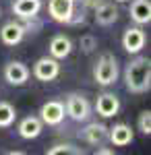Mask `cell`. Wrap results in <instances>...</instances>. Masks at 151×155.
Here are the masks:
<instances>
[{"instance_id": "ffe728a7", "label": "cell", "mask_w": 151, "mask_h": 155, "mask_svg": "<svg viewBox=\"0 0 151 155\" xmlns=\"http://www.w3.org/2000/svg\"><path fill=\"white\" fill-rule=\"evenodd\" d=\"M137 126H139V130L143 134H151V112L149 110H145V112H141L139 114V120H137Z\"/></svg>"}, {"instance_id": "cb8c5ba5", "label": "cell", "mask_w": 151, "mask_h": 155, "mask_svg": "<svg viewBox=\"0 0 151 155\" xmlns=\"http://www.w3.org/2000/svg\"><path fill=\"white\" fill-rule=\"evenodd\" d=\"M114 149H97V155H112Z\"/></svg>"}, {"instance_id": "30bf717a", "label": "cell", "mask_w": 151, "mask_h": 155, "mask_svg": "<svg viewBox=\"0 0 151 155\" xmlns=\"http://www.w3.org/2000/svg\"><path fill=\"white\" fill-rule=\"evenodd\" d=\"M23 37H25V29L23 25L17 23V21H8L0 29V39H2L4 46H17V44L23 41Z\"/></svg>"}, {"instance_id": "4fadbf2b", "label": "cell", "mask_w": 151, "mask_h": 155, "mask_svg": "<svg viewBox=\"0 0 151 155\" xmlns=\"http://www.w3.org/2000/svg\"><path fill=\"white\" fill-rule=\"evenodd\" d=\"M50 56L56 60H64L66 56H70V52H72V41H70L69 35H54L50 39Z\"/></svg>"}, {"instance_id": "d6986e66", "label": "cell", "mask_w": 151, "mask_h": 155, "mask_svg": "<svg viewBox=\"0 0 151 155\" xmlns=\"http://www.w3.org/2000/svg\"><path fill=\"white\" fill-rule=\"evenodd\" d=\"M46 153H48V155H60V153L81 155V153H83V149H79V147H75V145H70V143H60V145H54V147H50Z\"/></svg>"}, {"instance_id": "7c38bea8", "label": "cell", "mask_w": 151, "mask_h": 155, "mask_svg": "<svg viewBox=\"0 0 151 155\" xmlns=\"http://www.w3.org/2000/svg\"><path fill=\"white\" fill-rule=\"evenodd\" d=\"M93 11H95V21H97V25H102V27H110V25H114L118 21V8L112 2L102 0Z\"/></svg>"}, {"instance_id": "d4e9b609", "label": "cell", "mask_w": 151, "mask_h": 155, "mask_svg": "<svg viewBox=\"0 0 151 155\" xmlns=\"http://www.w3.org/2000/svg\"><path fill=\"white\" fill-rule=\"evenodd\" d=\"M116 2H128V0H116Z\"/></svg>"}, {"instance_id": "5bb4252c", "label": "cell", "mask_w": 151, "mask_h": 155, "mask_svg": "<svg viewBox=\"0 0 151 155\" xmlns=\"http://www.w3.org/2000/svg\"><path fill=\"white\" fill-rule=\"evenodd\" d=\"M42 128H44V122L37 118V116H27V118H23L19 122V137L21 139H27V141L37 139L42 134Z\"/></svg>"}, {"instance_id": "6da1fadb", "label": "cell", "mask_w": 151, "mask_h": 155, "mask_svg": "<svg viewBox=\"0 0 151 155\" xmlns=\"http://www.w3.org/2000/svg\"><path fill=\"white\" fill-rule=\"evenodd\" d=\"M124 85L130 93H147L151 89V60L147 56H137L126 64Z\"/></svg>"}, {"instance_id": "5b68a950", "label": "cell", "mask_w": 151, "mask_h": 155, "mask_svg": "<svg viewBox=\"0 0 151 155\" xmlns=\"http://www.w3.org/2000/svg\"><path fill=\"white\" fill-rule=\"evenodd\" d=\"M75 4L77 0H50L48 2V12L56 23H70L75 15Z\"/></svg>"}, {"instance_id": "603a6c76", "label": "cell", "mask_w": 151, "mask_h": 155, "mask_svg": "<svg viewBox=\"0 0 151 155\" xmlns=\"http://www.w3.org/2000/svg\"><path fill=\"white\" fill-rule=\"evenodd\" d=\"M81 2H83V6H85V8H95L102 0H81Z\"/></svg>"}, {"instance_id": "52a82bcc", "label": "cell", "mask_w": 151, "mask_h": 155, "mask_svg": "<svg viewBox=\"0 0 151 155\" xmlns=\"http://www.w3.org/2000/svg\"><path fill=\"white\" fill-rule=\"evenodd\" d=\"M29 77H31V71L19 60H12V62H8L4 66V79L8 81V85L21 87V85H25L29 81Z\"/></svg>"}, {"instance_id": "8992f818", "label": "cell", "mask_w": 151, "mask_h": 155, "mask_svg": "<svg viewBox=\"0 0 151 155\" xmlns=\"http://www.w3.org/2000/svg\"><path fill=\"white\" fill-rule=\"evenodd\" d=\"M66 116V112H64V104L62 101H56V99H52V101H46L42 110H39V120L48 124V126H58L62 124V120Z\"/></svg>"}, {"instance_id": "9a60e30c", "label": "cell", "mask_w": 151, "mask_h": 155, "mask_svg": "<svg viewBox=\"0 0 151 155\" xmlns=\"http://www.w3.org/2000/svg\"><path fill=\"white\" fill-rule=\"evenodd\" d=\"M108 139L112 141V145H116V147H126V145L133 143V139H135V134H133V128L128 126V124H114V128H110L108 130Z\"/></svg>"}, {"instance_id": "ac0fdd59", "label": "cell", "mask_w": 151, "mask_h": 155, "mask_svg": "<svg viewBox=\"0 0 151 155\" xmlns=\"http://www.w3.org/2000/svg\"><path fill=\"white\" fill-rule=\"evenodd\" d=\"M17 120V112L8 101H0V128H8Z\"/></svg>"}, {"instance_id": "44dd1931", "label": "cell", "mask_w": 151, "mask_h": 155, "mask_svg": "<svg viewBox=\"0 0 151 155\" xmlns=\"http://www.w3.org/2000/svg\"><path fill=\"white\" fill-rule=\"evenodd\" d=\"M79 46H81V50L85 54H91L93 50L97 48V39H95L91 33H87V35H83L81 39H79Z\"/></svg>"}, {"instance_id": "7a4b0ae2", "label": "cell", "mask_w": 151, "mask_h": 155, "mask_svg": "<svg viewBox=\"0 0 151 155\" xmlns=\"http://www.w3.org/2000/svg\"><path fill=\"white\" fill-rule=\"evenodd\" d=\"M93 79L95 83L102 85V87H108V85H114L118 79V60L114 54H102L99 60L95 62L93 66Z\"/></svg>"}, {"instance_id": "2e32d148", "label": "cell", "mask_w": 151, "mask_h": 155, "mask_svg": "<svg viewBox=\"0 0 151 155\" xmlns=\"http://www.w3.org/2000/svg\"><path fill=\"white\" fill-rule=\"evenodd\" d=\"M130 19L137 25H149V21H151L149 0H133L130 2Z\"/></svg>"}, {"instance_id": "ba28073f", "label": "cell", "mask_w": 151, "mask_h": 155, "mask_svg": "<svg viewBox=\"0 0 151 155\" xmlns=\"http://www.w3.org/2000/svg\"><path fill=\"white\" fill-rule=\"evenodd\" d=\"M145 41H147L145 31L139 25L137 27H128L124 31V35H122V48L126 50L128 54H139L141 50L145 48Z\"/></svg>"}, {"instance_id": "8fae6325", "label": "cell", "mask_w": 151, "mask_h": 155, "mask_svg": "<svg viewBox=\"0 0 151 155\" xmlns=\"http://www.w3.org/2000/svg\"><path fill=\"white\" fill-rule=\"evenodd\" d=\"M108 126L102 124V122H91V124H87L85 128H83V141L89 145H99L106 143L108 141Z\"/></svg>"}, {"instance_id": "e0dca14e", "label": "cell", "mask_w": 151, "mask_h": 155, "mask_svg": "<svg viewBox=\"0 0 151 155\" xmlns=\"http://www.w3.org/2000/svg\"><path fill=\"white\" fill-rule=\"evenodd\" d=\"M12 12L19 19H27V17H35L42 11V0H15L12 2Z\"/></svg>"}, {"instance_id": "9c48e42d", "label": "cell", "mask_w": 151, "mask_h": 155, "mask_svg": "<svg viewBox=\"0 0 151 155\" xmlns=\"http://www.w3.org/2000/svg\"><path fill=\"white\" fill-rule=\"evenodd\" d=\"M95 112L102 118H114L120 112V99H118V95H114V93H102V95H97Z\"/></svg>"}, {"instance_id": "7402d4cb", "label": "cell", "mask_w": 151, "mask_h": 155, "mask_svg": "<svg viewBox=\"0 0 151 155\" xmlns=\"http://www.w3.org/2000/svg\"><path fill=\"white\" fill-rule=\"evenodd\" d=\"M23 21V29H25V33H35L37 29H42V21L37 19V15L35 17H27V19H21Z\"/></svg>"}, {"instance_id": "3957f363", "label": "cell", "mask_w": 151, "mask_h": 155, "mask_svg": "<svg viewBox=\"0 0 151 155\" xmlns=\"http://www.w3.org/2000/svg\"><path fill=\"white\" fill-rule=\"evenodd\" d=\"M66 116L75 120V122H85V120L91 116V106L89 101L81 95V93H70L66 97V106H64Z\"/></svg>"}, {"instance_id": "277c9868", "label": "cell", "mask_w": 151, "mask_h": 155, "mask_svg": "<svg viewBox=\"0 0 151 155\" xmlns=\"http://www.w3.org/2000/svg\"><path fill=\"white\" fill-rule=\"evenodd\" d=\"M60 74V62L56 58H39L37 62L33 64V77L37 81H42V83H50V81H54L56 77Z\"/></svg>"}]
</instances>
